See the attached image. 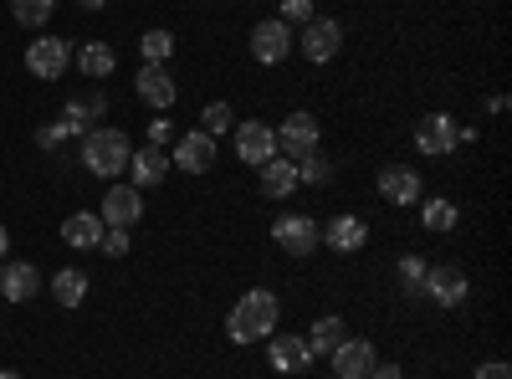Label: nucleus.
Wrapping results in <instances>:
<instances>
[{
    "label": "nucleus",
    "instance_id": "f257e3e1",
    "mask_svg": "<svg viewBox=\"0 0 512 379\" xmlns=\"http://www.w3.org/2000/svg\"><path fill=\"white\" fill-rule=\"evenodd\" d=\"M277 313H282L277 292H267V287H251L246 298H236V308L226 313V339H231L236 349L272 339V333H277Z\"/></svg>",
    "mask_w": 512,
    "mask_h": 379
},
{
    "label": "nucleus",
    "instance_id": "f03ea898",
    "mask_svg": "<svg viewBox=\"0 0 512 379\" xmlns=\"http://www.w3.org/2000/svg\"><path fill=\"white\" fill-rule=\"evenodd\" d=\"M128 159H134V144H128V134L123 129H88L82 134V164H88V170L98 175V180H118L123 170H128Z\"/></svg>",
    "mask_w": 512,
    "mask_h": 379
},
{
    "label": "nucleus",
    "instance_id": "7ed1b4c3",
    "mask_svg": "<svg viewBox=\"0 0 512 379\" xmlns=\"http://www.w3.org/2000/svg\"><path fill=\"white\" fill-rule=\"evenodd\" d=\"M292 47H297V36H292L287 21L267 16V21H256V26H251V57L262 62V67H282V62L292 57Z\"/></svg>",
    "mask_w": 512,
    "mask_h": 379
},
{
    "label": "nucleus",
    "instance_id": "20e7f679",
    "mask_svg": "<svg viewBox=\"0 0 512 379\" xmlns=\"http://www.w3.org/2000/svg\"><path fill=\"white\" fill-rule=\"evenodd\" d=\"M297 52H303L313 67L333 62L338 52H344V26H338L333 16H313V21L303 26V36H297Z\"/></svg>",
    "mask_w": 512,
    "mask_h": 379
},
{
    "label": "nucleus",
    "instance_id": "39448f33",
    "mask_svg": "<svg viewBox=\"0 0 512 379\" xmlns=\"http://www.w3.org/2000/svg\"><path fill=\"white\" fill-rule=\"evenodd\" d=\"M415 149L431 154V159L456 154V149H461V123H456L451 113H425V118L415 123Z\"/></svg>",
    "mask_w": 512,
    "mask_h": 379
},
{
    "label": "nucleus",
    "instance_id": "423d86ee",
    "mask_svg": "<svg viewBox=\"0 0 512 379\" xmlns=\"http://www.w3.org/2000/svg\"><path fill=\"white\" fill-rule=\"evenodd\" d=\"M318 139H323V129H318V118L313 113H303V108H297V113H287L282 118V129H277V154L282 159H303V154H313L318 149Z\"/></svg>",
    "mask_w": 512,
    "mask_h": 379
},
{
    "label": "nucleus",
    "instance_id": "0eeeda50",
    "mask_svg": "<svg viewBox=\"0 0 512 379\" xmlns=\"http://www.w3.org/2000/svg\"><path fill=\"white\" fill-rule=\"evenodd\" d=\"M272 154H277V129H272V123H262V118L236 123V159H241V164L262 170V164H267Z\"/></svg>",
    "mask_w": 512,
    "mask_h": 379
},
{
    "label": "nucleus",
    "instance_id": "6e6552de",
    "mask_svg": "<svg viewBox=\"0 0 512 379\" xmlns=\"http://www.w3.org/2000/svg\"><path fill=\"white\" fill-rule=\"evenodd\" d=\"M272 241L287 251V257H313L318 241H323V226H318L313 216H277Z\"/></svg>",
    "mask_w": 512,
    "mask_h": 379
},
{
    "label": "nucleus",
    "instance_id": "1a4fd4ad",
    "mask_svg": "<svg viewBox=\"0 0 512 379\" xmlns=\"http://www.w3.org/2000/svg\"><path fill=\"white\" fill-rule=\"evenodd\" d=\"M26 67H31V77H41V82H57L67 67H72V47L62 36H36L31 47H26Z\"/></svg>",
    "mask_w": 512,
    "mask_h": 379
},
{
    "label": "nucleus",
    "instance_id": "9d476101",
    "mask_svg": "<svg viewBox=\"0 0 512 379\" xmlns=\"http://www.w3.org/2000/svg\"><path fill=\"white\" fill-rule=\"evenodd\" d=\"M216 164V139L205 129H190V134H175V154H169V170H185V175H205Z\"/></svg>",
    "mask_w": 512,
    "mask_h": 379
},
{
    "label": "nucleus",
    "instance_id": "9b49d317",
    "mask_svg": "<svg viewBox=\"0 0 512 379\" xmlns=\"http://www.w3.org/2000/svg\"><path fill=\"white\" fill-rule=\"evenodd\" d=\"M139 216H144V190L118 185V180H113V190H103V210H98V221H103V226L128 231V226H139Z\"/></svg>",
    "mask_w": 512,
    "mask_h": 379
},
{
    "label": "nucleus",
    "instance_id": "f8f14e48",
    "mask_svg": "<svg viewBox=\"0 0 512 379\" xmlns=\"http://www.w3.org/2000/svg\"><path fill=\"white\" fill-rule=\"evenodd\" d=\"M420 298H431L436 308H461L466 303V272L461 267H425Z\"/></svg>",
    "mask_w": 512,
    "mask_h": 379
},
{
    "label": "nucleus",
    "instance_id": "ddd939ff",
    "mask_svg": "<svg viewBox=\"0 0 512 379\" xmlns=\"http://www.w3.org/2000/svg\"><path fill=\"white\" fill-rule=\"evenodd\" d=\"M328 364H333L338 379H369V369L379 364V349L369 339H344V344L328 354Z\"/></svg>",
    "mask_w": 512,
    "mask_h": 379
},
{
    "label": "nucleus",
    "instance_id": "4468645a",
    "mask_svg": "<svg viewBox=\"0 0 512 379\" xmlns=\"http://www.w3.org/2000/svg\"><path fill=\"white\" fill-rule=\"evenodd\" d=\"M134 93H139V103L144 108H175V98H180V88H175V77H169V67H139V77H134Z\"/></svg>",
    "mask_w": 512,
    "mask_h": 379
},
{
    "label": "nucleus",
    "instance_id": "2eb2a0df",
    "mask_svg": "<svg viewBox=\"0 0 512 379\" xmlns=\"http://www.w3.org/2000/svg\"><path fill=\"white\" fill-rule=\"evenodd\" d=\"M313 349H308V339L303 333H277L272 339V354H267V364L277 369V374H303V369H313Z\"/></svg>",
    "mask_w": 512,
    "mask_h": 379
},
{
    "label": "nucleus",
    "instance_id": "dca6fc26",
    "mask_svg": "<svg viewBox=\"0 0 512 379\" xmlns=\"http://www.w3.org/2000/svg\"><path fill=\"white\" fill-rule=\"evenodd\" d=\"M41 292V272L31 262H0V298L6 303H31Z\"/></svg>",
    "mask_w": 512,
    "mask_h": 379
},
{
    "label": "nucleus",
    "instance_id": "f3484780",
    "mask_svg": "<svg viewBox=\"0 0 512 379\" xmlns=\"http://www.w3.org/2000/svg\"><path fill=\"white\" fill-rule=\"evenodd\" d=\"M379 200L415 205L420 200V175L410 170V164H384V170H379Z\"/></svg>",
    "mask_w": 512,
    "mask_h": 379
},
{
    "label": "nucleus",
    "instance_id": "a211bd4d",
    "mask_svg": "<svg viewBox=\"0 0 512 379\" xmlns=\"http://www.w3.org/2000/svg\"><path fill=\"white\" fill-rule=\"evenodd\" d=\"M103 108H108V98H103V93H82V98L62 103V129H67L72 139H82V134H88V129H98V118H103Z\"/></svg>",
    "mask_w": 512,
    "mask_h": 379
},
{
    "label": "nucleus",
    "instance_id": "6ab92c4d",
    "mask_svg": "<svg viewBox=\"0 0 512 379\" xmlns=\"http://www.w3.org/2000/svg\"><path fill=\"white\" fill-rule=\"evenodd\" d=\"M128 175H134V180H128V185H134V190H159L164 185V175H169V154L164 149H134V159H128Z\"/></svg>",
    "mask_w": 512,
    "mask_h": 379
},
{
    "label": "nucleus",
    "instance_id": "aec40b11",
    "mask_svg": "<svg viewBox=\"0 0 512 379\" xmlns=\"http://www.w3.org/2000/svg\"><path fill=\"white\" fill-rule=\"evenodd\" d=\"M103 221H98V210H77V216H67L62 221V241L67 246H77V251H93L98 241H103Z\"/></svg>",
    "mask_w": 512,
    "mask_h": 379
},
{
    "label": "nucleus",
    "instance_id": "412c9836",
    "mask_svg": "<svg viewBox=\"0 0 512 379\" xmlns=\"http://www.w3.org/2000/svg\"><path fill=\"white\" fill-rule=\"evenodd\" d=\"M262 195H267V200H287V195H297V164H292V159L272 154V159L262 164Z\"/></svg>",
    "mask_w": 512,
    "mask_h": 379
},
{
    "label": "nucleus",
    "instance_id": "4be33fe9",
    "mask_svg": "<svg viewBox=\"0 0 512 379\" xmlns=\"http://www.w3.org/2000/svg\"><path fill=\"white\" fill-rule=\"evenodd\" d=\"M364 241H369L364 216H333V221L323 226V246H333V251H359Z\"/></svg>",
    "mask_w": 512,
    "mask_h": 379
},
{
    "label": "nucleus",
    "instance_id": "5701e85b",
    "mask_svg": "<svg viewBox=\"0 0 512 379\" xmlns=\"http://www.w3.org/2000/svg\"><path fill=\"white\" fill-rule=\"evenodd\" d=\"M52 298H57V308H82L88 303V272L82 267H62L57 277H52Z\"/></svg>",
    "mask_w": 512,
    "mask_h": 379
},
{
    "label": "nucleus",
    "instance_id": "b1692460",
    "mask_svg": "<svg viewBox=\"0 0 512 379\" xmlns=\"http://www.w3.org/2000/svg\"><path fill=\"white\" fill-rule=\"evenodd\" d=\"M344 339H349V328H344V318H338V313H323V318L313 323V333H308V349L328 359V354H333L338 344H344Z\"/></svg>",
    "mask_w": 512,
    "mask_h": 379
},
{
    "label": "nucleus",
    "instance_id": "393cba45",
    "mask_svg": "<svg viewBox=\"0 0 512 379\" xmlns=\"http://www.w3.org/2000/svg\"><path fill=\"white\" fill-rule=\"evenodd\" d=\"M456 221H461V210H456L451 200H441V195L420 205V226H425V231H436V236L456 231Z\"/></svg>",
    "mask_w": 512,
    "mask_h": 379
},
{
    "label": "nucleus",
    "instance_id": "a878e982",
    "mask_svg": "<svg viewBox=\"0 0 512 379\" xmlns=\"http://www.w3.org/2000/svg\"><path fill=\"white\" fill-rule=\"evenodd\" d=\"M77 67L88 72V77H108L118 67V57H113L108 41H88V47H77Z\"/></svg>",
    "mask_w": 512,
    "mask_h": 379
},
{
    "label": "nucleus",
    "instance_id": "bb28decb",
    "mask_svg": "<svg viewBox=\"0 0 512 379\" xmlns=\"http://www.w3.org/2000/svg\"><path fill=\"white\" fill-rule=\"evenodd\" d=\"M139 52H144V62H149V67H164L169 57H175V36H169L164 26H154V31H144V36H139Z\"/></svg>",
    "mask_w": 512,
    "mask_h": 379
},
{
    "label": "nucleus",
    "instance_id": "cd10ccee",
    "mask_svg": "<svg viewBox=\"0 0 512 379\" xmlns=\"http://www.w3.org/2000/svg\"><path fill=\"white\" fill-rule=\"evenodd\" d=\"M200 129L210 134V139H221V134H231L236 129V113H231V103H205V113H200Z\"/></svg>",
    "mask_w": 512,
    "mask_h": 379
},
{
    "label": "nucleus",
    "instance_id": "c85d7f7f",
    "mask_svg": "<svg viewBox=\"0 0 512 379\" xmlns=\"http://www.w3.org/2000/svg\"><path fill=\"white\" fill-rule=\"evenodd\" d=\"M57 11V0H11V16L16 26H47Z\"/></svg>",
    "mask_w": 512,
    "mask_h": 379
},
{
    "label": "nucleus",
    "instance_id": "c756f323",
    "mask_svg": "<svg viewBox=\"0 0 512 379\" xmlns=\"http://www.w3.org/2000/svg\"><path fill=\"white\" fill-rule=\"evenodd\" d=\"M323 180H333V164H328L318 149L297 159V185H323Z\"/></svg>",
    "mask_w": 512,
    "mask_h": 379
},
{
    "label": "nucleus",
    "instance_id": "7c9ffc66",
    "mask_svg": "<svg viewBox=\"0 0 512 379\" xmlns=\"http://www.w3.org/2000/svg\"><path fill=\"white\" fill-rule=\"evenodd\" d=\"M395 272H400V287L410 292V298H420V287H425V262H420V257H400Z\"/></svg>",
    "mask_w": 512,
    "mask_h": 379
},
{
    "label": "nucleus",
    "instance_id": "2f4dec72",
    "mask_svg": "<svg viewBox=\"0 0 512 379\" xmlns=\"http://www.w3.org/2000/svg\"><path fill=\"white\" fill-rule=\"evenodd\" d=\"M313 16H318V11H313V0H282V11H277V21H287L292 31H297V26H308Z\"/></svg>",
    "mask_w": 512,
    "mask_h": 379
},
{
    "label": "nucleus",
    "instance_id": "473e14b6",
    "mask_svg": "<svg viewBox=\"0 0 512 379\" xmlns=\"http://www.w3.org/2000/svg\"><path fill=\"white\" fill-rule=\"evenodd\" d=\"M149 144H154V149H164V144H175V123H169L164 113H159V118H149Z\"/></svg>",
    "mask_w": 512,
    "mask_h": 379
},
{
    "label": "nucleus",
    "instance_id": "72a5a7b5",
    "mask_svg": "<svg viewBox=\"0 0 512 379\" xmlns=\"http://www.w3.org/2000/svg\"><path fill=\"white\" fill-rule=\"evenodd\" d=\"M98 251H108V257H128V231L108 226V231H103V241H98Z\"/></svg>",
    "mask_w": 512,
    "mask_h": 379
},
{
    "label": "nucleus",
    "instance_id": "f704fd0d",
    "mask_svg": "<svg viewBox=\"0 0 512 379\" xmlns=\"http://www.w3.org/2000/svg\"><path fill=\"white\" fill-rule=\"evenodd\" d=\"M67 139H72V134L62 129V118H57V123H47V129L36 134V144H41V149H57V144H67Z\"/></svg>",
    "mask_w": 512,
    "mask_h": 379
},
{
    "label": "nucleus",
    "instance_id": "c9c22d12",
    "mask_svg": "<svg viewBox=\"0 0 512 379\" xmlns=\"http://www.w3.org/2000/svg\"><path fill=\"white\" fill-rule=\"evenodd\" d=\"M472 379H512V369H507L502 359H492V364H482V369H477Z\"/></svg>",
    "mask_w": 512,
    "mask_h": 379
},
{
    "label": "nucleus",
    "instance_id": "e433bc0d",
    "mask_svg": "<svg viewBox=\"0 0 512 379\" xmlns=\"http://www.w3.org/2000/svg\"><path fill=\"white\" fill-rule=\"evenodd\" d=\"M369 379H405V369H400V364H374Z\"/></svg>",
    "mask_w": 512,
    "mask_h": 379
},
{
    "label": "nucleus",
    "instance_id": "4c0bfd02",
    "mask_svg": "<svg viewBox=\"0 0 512 379\" xmlns=\"http://www.w3.org/2000/svg\"><path fill=\"white\" fill-rule=\"evenodd\" d=\"M487 113H507V93H492L487 98Z\"/></svg>",
    "mask_w": 512,
    "mask_h": 379
},
{
    "label": "nucleus",
    "instance_id": "58836bf2",
    "mask_svg": "<svg viewBox=\"0 0 512 379\" xmlns=\"http://www.w3.org/2000/svg\"><path fill=\"white\" fill-rule=\"evenodd\" d=\"M6 257H11V231L0 226V262H6Z\"/></svg>",
    "mask_w": 512,
    "mask_h": 379
},
{
    "label": "nucleus",
    "instance_id": "ea45409f",
    "mask_svg": "<svg viewBox=\"0 0 512 379\" xmlns=\"http://www.w3.org/2000/svg\"><path fill=\"white\" fill-rule=\"evenodd\" d=\"M77 6H82V11H103V6H108V0H77Z\"/></svg>",
    "mask_w": 512,
    "mask_h": 379
},
{
    "label": "nucleus",
    "instance_id": "a19ab883",
    "mask_svg": "<svg viewBox=\"0 0 512 379\" xmlns=\"http://www.w3.org/2000/svg\"><path fill=\"white\" fill-rule=\"evenodd\" d=\"M0 379H21V374H16V369H0Z\"/></svg>",
    "mask_w": 512,
    "mask_h": 379
}]
</instances>
